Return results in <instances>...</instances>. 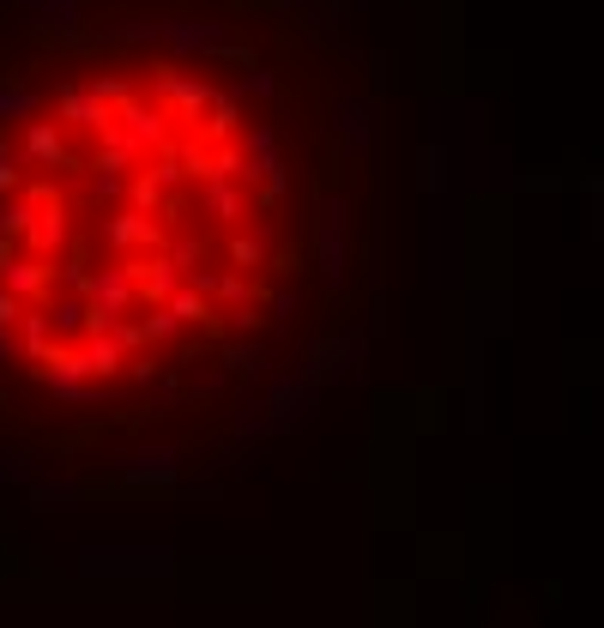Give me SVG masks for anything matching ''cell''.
Instances as JSON below:
<instances>
[{"label": "cell", "mask_w": 604, "mask_h": 628, "mask_svg": "<svg viewBox=\"0 0 604 628\" xmlns=\"http://www.w3.org/2000/svg\"><path fill=\"white\" fill-rule=\"evenodd\" d=\"M369 290L345 104L261 31L80 12L0 43V466L236 459Z\"/></svg>", "instance_id": "cell-1"}]
</instances>
